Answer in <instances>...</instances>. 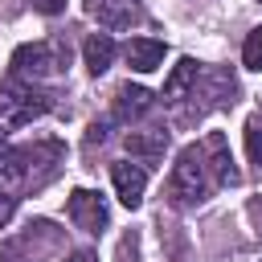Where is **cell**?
I'll list each match as a JSON object with an SVG mask.
<instances>
[{
    "label": "cell",
    "instance_id": "cell-1",
    "mask_svg": "<svg viewBox=\"0 0 262 262\" xmlns=\"http://www.w3.org/2000/svg\"><path fill=\"white\" fill-rule=\"evenodd\" d=\"M213 188H217V180H213V172H209L205 147H201V143L180 147V156H176V164H172V172H168V205H172V209L205 205Z\"/></svg>",
    "mask_w": 262,
    "mask_h": 262
},
{
    "label": "cell",
    "instance_id": "cell-2",
    "mask_svg": "<svg viewBox=\"0 0 262 262\" xmlns=\"http://www.w3.org/2000/svg\"><path fill=\"white\" fill-rule=\"evenodd\" d=\"M45 111H49V94L33 90V82L12 78L8 86H0V143L20 127H29L33 119H41Z\"/></svg>",
    "mask_w": 262,
    "mask_h": 262
},
{
    "label": "cell",
    "instance_id": "cell-3",
    "mask_svg": "<svg viewBox=\"0 0 262 262\" xmlns=\"http://www.w3.org/2000/svg\"><path fill=\"white\" fill-rule=\"evenodd\" d=\"M70 49L61 41H29L12 53V78L20 82H53L66 74Z\"/></svg>",
    "mask_w": 262,
    "mask_h": 262
},
{
    "label": "cell",
    "instance_id": "cell-4",
    "mask_svg": "<svg viewBox=\"0 0 262 262\" xmlns=\"http://www.w3.org/2000/svg\"><path fill=\"white\" fill-rule=\"evenodd\" d=\"M233 94H237V78H233V70H205L201 66V78H196V86H192V102L196 98H205L201 106H196V115H205V111H221V106H233Z\"/></svg>",
    "mask_w": 262,
    "mask_h": 262
},
{
    "label": "cell",
    "instance_id": "cell-5",
    "mask_svg": "<svg viewBox=\"0 0 262 262\" xmlns=\"http://www.w3.org/2000/svg\"><path fill=\"white\" fill-rule=\"evenodd\" d=\"M66 213H70V221H74L82 233H102L106 221H111L106 201H102L94 188H74L70 201H66Z\"/></svg>",
    "mask_w": 262,
    "mask_h": 262
},
{
    "label": "cell",
    "instance_id": "cell-6",
    "mask_svg": "<svg viewBox=\"0 0 262 262\" xmlns=\"http://www.w3.org/2000/svg\"><path fill=\"white\" fill-rule=\"evenodd\" d=\"M111 184H115V192H119V201L127 209H139L143 192H147V168L131 164V160H115L111 164Z\"/></svg>",
    "mask_w": 262,
    "mask_h": 262
},
{
    "label": "cell",
    "instance_id": "cell-7",
    "mask_svg": "<svg viewBox=\"0 0 262 262\" xmlns=\"http://www.w3.org/2000/svg\"><path fill=\"white\" fill-rule=\"evenodd\" d=\"M168 143H172V135L164 127H131L123 135V151L131 160H164Z\"/></svg>",
    "mask_w": 262,
    "mask_h": 262
},
{
    "label": "cell",
    "instance_id": "cell-8",
    "mask_svg": "<svg viewBox=\"0 0 262 262\" xmlns=\"http://www.w3.org/2000/svg\"><path fill=\"white\" fill-rule=\"evenodd\" d=\"M156 106V98H151V90H143V86H119L115 90V102H111V123H135V119H143L147 111Z\"/></svg>",
    "mask_w": 262,
    "mask_h": 262
},
{
    "label": "cell",
    "instance_id": "cell-9",
    "mask_svg": "<svg viewBox=\"0 0 262 262\" xmlns=\"http://www.w3.org/2000/svg\"><path fill=\"white\" fill-rule=\"evenodd\" d=\"M201 147H205V160H209V172H213L217 188H229V184H237V180H242V176H237V168H233V151H229V143H225V135H221V131H209Z\"/></svg>",
    "mask_w": 262,
    "mask_h": 262
},
{
    "label": "cell",
    "instance_id": "cell-10",
    "mask_svg": "<svg viewBox=\"0 0 262 262\" xmlns=\"http://www.w3.org/2000/svg\"><path fill=\"white\" fill-rule=\"evenodd\" d=\"M86 12H90L102 29H131V25L143 16L139 0H86Z\"/></svg>",
    "mask_w": 262,
    "mask_h": 262
},
{
    "label": "cell",
    "instance_id": "cell-11",
    "mask_svg": "<svg viewBox=\"0 0 262 262\" xmlns=\"http://www.w3.org/2000/svg\"><path fill=\"white\" fill-rule=\"evenodd\" d=\"M37 151L41 147H0V184L4 188H20L33 180V168L37 164Z\"/></svg>",
    "mask_w": 262,
    "mask_h": 262
},
{
    "label": "cell",
    "instance_id": "cell-12",
    "mask_svg": "<svg viewBox=\"0 0 262 262\" xmlns=\"http://www.w3.org/2000/svg\"><path fill=\"white\" fill-rule=\"evenodd\" d=\"M196 78H201V61L196 57H180L176 66H172V74L164 78V102L168 106H180L188 94H192V86H196Z\"/></svg>",
    "mask_w": 262,
    "mask_h": 262
},
{
    "label": "cell",
    "instance_id": "cell-13",
    "mask_svg": "<svg viewBox=\"0 0 262 262\" xmlns=\"http://www.w3.org/2000/svg\"><path fill=\"white\" fill-rule=\"evenodd\" d=\"M123 57H127V66L135 74H151L164 61V41H156V37H131L123 45Z\"/></svg>",
    "mask_w": 262,
    "mask_h": 262
},
{
    "label": "cell",
    "instance_id": "cell-14",
    "mask_svg": "<svg viewBox=\"0 0 262 262\" xmlns=\"http://www.w3.org/2000/svg\"><path fill=\"white\" fill-rule=\"evenodd\" d=\"M115 53H119V45L111 41V33H90V37L82 41V61H86V70H90L94 78L111 70Z\"/></svg>",
    "mask_w": 262,
    "mask_h": 262
},
{
    "label": "cell",
    "instance_id": "cell-15",
    "mask_svg": "<svg viewBox=\"0 0 262 262\" xmlns=\"http://www.w3.org/2000/svg\"><path fill=\"white\" fill-rule=\"evenodd\" d=\"M246 151H250V164H254L258 176H262V106L246 119Z\"/></svg>",
    "mask_w": 262,
    "mask_h": 262
},
{
    "label": "cell",
    "instance_id": "cell-16",
    "mask_svg": "<svg viewBox=\"0 0 262 262\" xmlns=\"http://www.w3.org/2000/svg\"><path fill=\"white\" fill-rule=\"evenodd\" d=\"M242 66H246V70H262V25L246 33V45H242Z\"/></svg>",
    "mask_w": 262,
    "mask_h": 262
},
{
    "label": "cell",
    "instance_id": "cell-17",
    "mask_svg": "<svg viewBox=\"0 0 262 262\" xmlns=\"http://www.w3.org/2000/svg\"><path fill=\"white\" fill-rule=\"evenodd\" d=\"M12 213H16V188H4L0 184V229L12 221Z\"/></svg>",
    "mask_w": 262,
    "mask_h": 262
},
{
    "label": "cell",
    "instance_id": "cell-18",
    "mask_svg": "<svg viewBox=\"0 0 262 262\" xmlns=\"http://www.w3.org/2000/svg\"><path fill=\"white\" fill-rule=\"evenodd\" d=\"M29 4H33L41 16H57V12H66V4H70V0H29Z\"/></svg>",
    "mask_w": 262,
    "mask_h": 262
},
{
    "label": "cell",
    "instance_id": "cell-19",
    "mask_svg": "<svg viewBox=\"0 0 262 262\" xmlns=\"http://www.w3.org/2000/svg\"><path fill=\"white\" fill-rule=\"evenodd\" d=\"M221 262H262V246H254V250H237V254H229V258H221Z\"/></svg>",
    "mask_w": 262,
    "mask_h": 262
},
{
    "label": "cell",
    "instance_id": "cell-20",
    "mask_svg": "<svg viewBox=\"0 0 262 262\" xmlns=\"http://www.w3.org/2000/svg\"><path fill=\"white\" fill-rule=\"evenodd\" d=\"M66 262H98V254H94V250H74Z\"/></svg>",
    "mask_w": 262,
    "mask_h": 262
},
{
    "label": "cell",
    "instance_id": "cell-21",
    "mask_svg": "<svg viewBox=\"0 0 262 262\" xmlns=\"http://www.w3.org/2000/svg\"><path fill=\"white\" fill-rule=\"evenodd\" d=\"M123 262H139V254H135V237H123Z\"/></svg>",
    "mask_w": 262,
    "mask_h": 262
}]
</instances>
